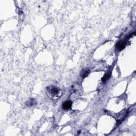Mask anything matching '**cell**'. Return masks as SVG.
<instances>
[{
	"label": "cell",
	"instance_id": "cell-4",
	"mask_svg": "<svg viewBox=\"0 0 136 136\" xmlns=\"http://www.w3.org/2000/svg\"><path fill=\"white\" fill-rule=\"evenodd\" d=\"M125 42L124 41H121L117 43L116 47L119 50H122L125 47Z\"/></svg>",
	"mask_w": 136,
	"mask_h": 136
},
{
	"label": "cell",
	"instance_id": "cell-1",
	"mask_svg": "<svg viewBox=\"0 0 136 136\" xmlns=\"http://www.w3.org/2000/svg\"><path fill=\"white\" fill-rule=\"evenodd\" d=\"M47 96L52 99H57L62 95V91L61 89L54 86L50 85L46 88Z\"/></svg>",
	"mask_w": 136,
	"mask_h": 136
},
{
	"label": "cell",
	"instance_id": "cell-3",
	"mask_svg": "<svg viewBox=\"0 0 136 136\" xmlns=\"http://www.w3.org/2000/svg\"><path fill=\"white\" fill-rule=\"evenodd\" d=\"M90 74V70L88 69H83L80 72V76L83 78L87 77Z\"/></svg>",
	"mask_w": 136,
	"mask_h": 136
},
{
	"label": "cell",
	"instance_id": "cell-5",
	"mask_svg": "<svg viewBox=\"0 0 136 136\" xmlns=\"http://www.w3.org/2000/svg\"><path fill=\"white\" fill-rule=\"evenodd\" d=\"M111 76V72L108 71L107 74H106L105 75H104L103 78L102 79V81H103V82H106V81H107L108 79H110Z\"/></svg>",
	"mask_w": 136,
	"mask_h": 136
},
{
	"label": "cell",
	"instance_id": "cell-6",
	"mask_svg": "<svg viewBox=\"0 0 136 136\" xmlns=\"http://www.w3.org/2000/svg\"><path fill=\"white\" fill-rule=\"evenodd\" d=\"M35 103H36V102H35L34 99H30L29 100V101L27 102L26 105L28 106H31L35 105Z\"/></svg>",
	"mask_w": 136,
	"mask_h": 136
},
{
	"label": "cell",
	"instance_id": "cell-2",
	"mask_svg": "<svg viewBox=\"0 0 136 136\" xmlns=\"http://www.w3.org/2000/svg\"><path fill=\"white\" fill-rule=\"evenodd\" d=\"M72 105V103L70 100H66V101L64 102L62 104V107L63 109L66 110H68L71 107Z\"/></svg>",
	"mask_w": 136,
	"mask_h": 136
}]
</instances>
